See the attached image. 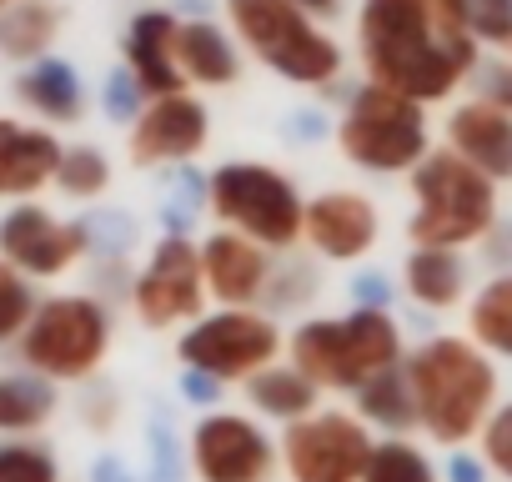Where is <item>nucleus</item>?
<instances>
[{"instance_id": "nucleus-27", "label": "nucleus", "mask_w": 512, "mask_h": 482, "mask_svg": "<svg viewBox=\"0 0 512 482\" xmlns=\"http://www.w3.org/2000/svg\"><path fill=\"white\" fill-rule=\"evenodd\" d=\"M56 382L36 372H0V437H36L56 417Z\"/></svg>"}, {"instance_id": "nucleus-8", "label": "nucleus", "mask_w": 512, "mask_h": 482, "mask_svg": "<svg viewBox=\"0 0 512 482\" xmlns=\"http://www.w3.org/2000/svg\"><path fill=\"white\" fill-rule=\"evenodd\" d=\"M337 151L367 176H407L432 151L427 106L367 81L347 96V111L337 121Z\"/></svg>"}, {"instance_id": "nucleus-38", "label": "nucleus", "mask_w": 512, "mask_h": 482, "mask_svg": "<svg viewBox=\"0 0 512 482\" xmlns=\"http://www.w3.org/2000/svg\"><path fill=\"white\" fill-rule=\"evenodd\" d=\"M181 392H186L196 407H211V402L221 397V387H216L211 377H196V372H181Z\"/></svg>"}, {"instance_id": "nucleus-34", "label": "nucleus", "mask_w": 512, "mask_h": 482, "mask_svg": "<svg viewBox=\"0 0 512 482\" xmlns=\"http://www.w3.org/2000/svg\"><path fill=\"white\" fill-rule=\"evenodd\" d=\"M141 106H146V96H141V86L131 81V71H126V66H111L106 81H101V111H106V121H111V126H131V121L141 116Z\"/></svg>"}, {"instance_id": "nucleus-10", "label": "nucleus", "mask_w": 512, "mask_h": 482, "mask_svg": "<svg viewBox=\"0 0 512 482\" xmlns=\"http://www.w3.org/2000/svg\"><path fill=\"white\" fill-rule=\"evenodd\" d=\"M131 312L141 327L166 332L181 322H196L206 312V282H201V247L186 231H166L151 241L141 272L131 277Z\"/></svg>"}, {"instance_id": "nucleus-39", "label": "nucleus", "mask_w": 512, "mask_h": 482, "mask_svg": "<svg viewBox=\"0 0 512 482\" xmlns=\"http://www.w3.org/2000/svg\"><path fill=\"white\" fill-rule=\"evenodd\" d=\"M297 11H307L312 21H337L342 16V0H292Z\"/></svg>"}, {"instance_id": "nucleus-4", "label": "nucleus", "mask_w": 512, "mask_h": 482, "mask_svg": "<svg viewBox=\"0 0 512 482\" xmlns=\"http://www.w3.org/2000/svg\"><path fill=\"white\" fill-rule=\"evenodd\" d=\"M226 31L251 61H262L287 86L327 91L332 81H342V46L292 0H226Z\"/></svg>"}, {"instance_id": "nucleus-28", "label": "nucleus", "mask_w": 512, "mask_h": 482, "mask_svg": "<svg viewBox=\"0 0 512 482\" xmlns=\"http://www.w3.org/2000/svg\"><path fill=\"white\" fill-rule=\"evenodd\" d=\"M362 482H442L437 462L427 447H417L412 437H377L362 467Z\"/></svg>"}, {"instance_id": "nucleus-35", "label": "nucleus", "mask_w": 512, "mask_h": 482, "mask_svg": "<svg viewBox=\"0 0 512 482\" xmlns=\"http://www.w3.org/2000/svg\"><path fill=\"white\" fill-rule=\"evenodd\" d=\"M477 86V101L512 116V61L507 56H492V61H477V71L467 76Z\"/></svg>"}, {"instance_id": "nucleus-3", "label": "nucleus", "mask_w": 512, "mask_h": 482, "mask_svg": "<svg viewBox=\"0 0 512 482\" xmlns=\"http://www.w3.org/2000/svg\"><path fill=\"white\" fill-rule=\"evenodd\" d=\"M407 357L402 327L387 307H352L342 317H307L287 337V362L317 392H357Z\"/></svg>"}, {"instance_id": "nucleus-36", "label": "nucleus", "mask_w": 512, "mask_h": 482, "mask_svg": "<svg viewBox=\"0 0 512 482\" xmlns=\"http://www.w3.org/2000/svg\"><path fill=\"white\" fill-rule=\"evenodd\" d=\"M447 482H487L482 457H477V452H467V447H457V452H452V462H447Z\"/></svg>"}, {"instance_id": "nucleus-26", "label": "nucleus", "mask_w": 512, "mask_h": 482, "mask_svg": "<svg viewBox=\"0 0 512 482\" xmlns=\"http://www.w3.org/2000/svg\"><path fill=\"white\" fill-rule=\"evenodd\" d=\"M472 347H482L487 357L512 362V272L487 277L472 297H467V332Z\"/></svg>"}, {"instance_id": "nucleus-16", "label": "nucleus", "mask_w": 512, "mask_h": 482, "mask_svg": "<svg viewBox=\"0 0 512 482\" xmlns=\"http://www.w3.org/2000/svg\"><path fill=\"white\" fill-rule=\"evenodd\" d=\"M201 282H206V302L216 307H262L272 282V252L216 226L201 241Z\"/></svg>"}, {"instance_id": "nucleus-7", "label": "nucleus", "mask_w": 512, "mask_h": 482, "mask_svg": "<svg viewBox=\"0 0 512 482\" xmlns=\"http://www.w3.org/2000/svg\"><path fill=\"white\" fill-rule=\"evenodd\" d=\"M111 307L91 292H56L41 297L26 332H21V362L26 372L46 382H91L111 357Z\"/></svg>"}, {"instance_id": "nucleus-12", "label": "nucleus", "mask_w": 512, "mask_h": 482, "mask_svg": "<svg viewBox=\"0 0 512 482\" xmlns=\"http://www.w3.org/2000/svg\"><path fill=\"white\" fill-rule=\"evenodd\" d=\"M186 467L196 482H272L277 442L251 412L211 407L186 432Z\"/></svg>"}, {"instance_id": "nucleus-30", "label": "nucleus", "mask_w": 512, "mask_h": 482, "mask_svg": "<svg viewBox=\"0 0 512 482\" xmlns=\"http://www.w3.org/2000/svg\"><path fill=\"white\" fill-rule=\"evenodd\" d=\"M0 482H61V462L36 437H0Z\"/></svg>"}, {"instance_id": "nucleus-29", "label": "nucleus", "mask_w": 512, "mask_h": 482, "mask_svg": "<svg viewBox=\"0 0 512 482\" xmlns=\"http://www.w3.org/2000/svg\"><path fill=\"white\" fill-rule=\"evenodd\" d=\"M51 186H56L61 196H71V201H101V196L111 191V156H106L101 146H91V141L66 146L61 161H56Z\"/></svg>"}, {"instance_id": "nucleus-21", "label": "nucleus", "mask_w": 512, "mask_h": 482, "mask_svg": "<svg viewBox=\"0 0 512 482\" xmlns=\"http://www.w3.org/2000/svg\"><path fill=\"white\" fill-rule=\"evenodd\" d=\"M176 71L186 86L201 91H226L241 81V46L231 41V31L221 21L191 16L176 26Z\"/></svg>"}, {"instance_id": "nucleus-19", "label": "nucleus", "mask_w": 512, "mask_h": 482, "mask_svg": "<svg viewBox=\"0 0 512 482\" xmlns=\"http://www.w3.org/2000/svg\"><path fill=\"white\" fill-rule=\"evenodd\" d=\"M61 136L51 126H31L16 116H0V201L41 196L61 161Z\"/></svg>"}, {"instance_id": "nucleus-32", "label": "nucleus", "mask_w": 512, "mask_h": 482, "mask_svg": "<svg viewBox=\"0 0 512 482\" xmlns=\"http://www.w3.org/2000/svg\"><path fill=\"white\" fill-rule=\"evenodd\" d=\"M477 457H482L487 477L512 482V397L487 412V422H482V432H477Z\"/></svg>"}, {"instance_id": "nucleus-1", "label": "nucleus", "mask_w": 512, "mask_h": 482, "mask_svg": "<svg viewBox=\"0 0 512 482\" xmlns=\"http://www.w3.org/2000/svg\"><path fill=\"white\" fill-rule=\"evenodd\" d=\"M357 56L372 86L417 106L447 101L477 71L467 0H362Z\"/></svg>"}, {"instance_id": "nucleus-13", "label": "nucleus", "mask_w": 512, "mask_h": 482, "mask_svg": "<svg viewBox=\"0 0 512 482\" xmlns=\"http://www.w3.org/2000/svg\"><path fill=\"white\" fill-rule=\"evenodd\" d=\"M91 252V221H61L41 201H16L0 216V262L31 282L66 277Z\"/></svg>"}, {"instance_id": "nucleus-15", "label": "nucleus", "mask_w": 512, "mask_h": 482, "mask_svg": "<svg viewBox=\"0 0 512 482\" xmlns=\"http://www.w3.org/2000/svg\"><path fill=\"white\" fill-rule=\"evenodd\" d=\"M377 236H382V211L367 191L332 186V191H317L302 211V241L322 262L352 267L377 247Z\"/></svg>"}, {"instance_id": "nucleus-33", "label": "nucleus", "mask_w": 512, "mask_h": 482, "mask_svg": "<svg viewBox=\"0 0 512 482\" xmlns=\"http://www.w3.org/2000/svg\"><path fill=\"white\" fill-rule=\"evenodd\" d=\"M467 31L477 46L512 61V0H467Z\"/></svg>"}, {"instance_id": "nucleus-5", "label": "nucleus", "mask_w": 512, "mask_h": 482, "mask_svg": "<svg viewBox=\"0 0 512 482\" xmlns=\"http://www.w3.org/2000/svg\"><path fill=\"white\" fill-rule=\"evenodd\" d=\"M407 186H412V216H407L412 247L467 252L497 226V186L467 161H457L447 146L427 151L407 171Z\"/></svg>"}, {"instance_id": "nucleus-31", "label": "nucleus", "mask_w": 512, "mask_h": 482, "mask_svg": "<svg viewBox=\"0 0 512 482\" xmlns=\"http://www.w3.org/2000/svg\"><path fill=\"white\" fill-rule=\"evenodd\" d=\"M36 302H41V297H36V282L21 277L16 267L0 262V347H6V342H21V332H26Z\"/></svg>"}, {"instance_id": "nucleus-18", "label": "nucleus", "mask_w": 512, "mask_h": 482, "mask_svg": "<svg viewBox=\"0 0 512 482\" xmlns=\"http://www.w3.org/2000/svg\"><path fill=\"white\" fill-rule=\"evenodd\" d=\"M176 26H181V16H171V11H161V6L136 11L131 26H126V41H121L126 71H131V81L141 86L146 101L191 91V86L181 81V71H176Z\"/></svg>"}, {"instance_id": "nucleus-22", "label": "nucleus", "mask_w": 512, "mask_h": 482, "mask_svg": "<svg viewBox=\"0 0 512 482\" xmlns=\"http://www.w3.org/2000/svg\"><path fill=\"white\" fill-rule=\"evenodd\" d=\"M402 292L422 312H457L472 297V267L447 247H412L402 262Z\"/></svg>"}, {"instance_id": "nucleus-6", "label": "nucleus", "mask_w": 512, "mask_h": 482, "mask_svg": "<svg viewBox=\"0 0 512 482\" xmlns=\"http://www.w3.org/2000/svg\"><path fill=\"white\" fill-rule=\"evenodd\" d=\"M206 211L216 216L221 231L256 241L272 257H287L302 247L307 196L287 171H277L267 161H221L206 176Z\"/></svg>"}, {"instance_id": "nucleus-17", "label": "nucleus", "mask_w": 512, "mask_h": 482, "mask_svg": "<svg viewBox=\"0 0 512 482\" xmlns=\"http://www.w3.org/2000/svg\"><path fill=\"white\" fill-rule=\"evenodd\" d=\"M442 136H447V151L457 161H467L472 171H482L492 186L512 181V116H502L472 96L447 111Z\"/></svg>"}, {"instance_id": "nucleus-24", "label": "nucleus", "mask_w": 512, "mask_h": 482, "mask_svg": "<svg viewBox=\"0 0 512 482\" xmlns=\"http://www.w3.org/2000/svg\"><path fill=\"white\" fill-rule=\"evenodd\" d=\"M61 26H66V11L56 0H16V6L0 11V56L31 66L51 56V46L61 41Z\"/></svg>"}, {"instance_id": "nucleus-9", "label": "nucleus", "mask_w": 512, "mask_h": 482, "mask_svg": "<svg viewBox=\"0 0 512 482\" xmlns=\"http://www.w3.org/2000/svg\"><path fill=\"white\" fill-rule=\"evenodd\" d=\"M282 352H287V337H282L277 317L262 312V307H216V312H201L176 337L181 372L211 377L216 387L256 377L262 367L282 362Z\"/></svg>"}, {"instance_id": "nucleus-11", "label": "nucleus", "mask_w": 512, "mask_h": 482, "mask_svg": "<svg viewBox=\"0 0 512 482\" xmlns=\"http://www.w3.org/2000/svg\"><path fill=\"white\" fill-rule=\"evenodd\" d=\"M372 432L357 412L342 407H317L312 417L292 422L277 442L282 472L287 482H362L367 452H372Z\"/></svg>"}, {"instance_id": "nucleus-23", "label": "nucleus", "mask_w": 512, "mask_h": 482, "mask_svg": "<svg viewBox=\"0 0 512 482\" xmlns=\"http://www.w3.org/2000/svg\"><path fill=\"white\" fill-rule=\"evenodd\" d=\"M241 387H246V402H251V417L256 422H282V427L312 417L317 402H322V392L292 362H272V367H262L256 377H246Z\"/></svg>"}, {"instance_id": "nucleus-2", "label": "nucleus", "mask_w": 512, "mask_h": 482, "mask_svg": "<svg viewBox=\"0 0 512 482\" xmlns=\"http://www.w3.org/2000/svg\"><path fill=\"white\" fill-rule=\"evenodd\" d=\"M402 372H407V387H412L417 432H427L447 452L477 442L487 412L502 402L497 397L502 392L497 362L457 332H437V337L417 342L402 357Z\"/></svg>"}, {"instance_id": "nucleus-40", "label": "nucleus", "mask_w": 512, "mask_h": 482, "mask_svg": "<svg viewBox=\"0 0 512 482\" xmlns=\"http://www.w3.org/2000/svg\"><path fill=\"white\" fill-rule=\"evenodd\" d=\"M6 6H16V0H0V11H6Z\"/></svg>"}, {"instance_id": "nucleus-20", "label": "nucleus", "mask_w": 512, "mask_h": 482, "mask_svg": "<svg viewBox=\"0 0 512 482\" xmlns=\"http://www.w3.org/2000/svg\"><path fill=\"white\" fill-rule=\"evenodd\" d=\"M11 91H16V101H21L36 121H46L51 131H56V126H76V121H86V111H91V91H86L81 66H71V61H61V56H41V61L21 66Z\"/></svg>"}, {"instance_id": "nucleus-25", "label": "nucleus", "mask_w": 512, "mask_h": 482, "mask_svg": "<svg viewBox=\"0 0 512 482\" xmlns=\"http://www.w3.org/2000/svg\"><path fill=\"white\" fill-rule=\"evenodd\" d=\"M357 417L367 422V432L377 437H407V432H417V407H412V387H407V372H402V362L397 367H387V372H377L372 382H362L357 392Z\"/></svg>"}, {"instance_id": "nucleus-14", "label": "nucleus", "mask_w": 512, "mask_h": 482, "mask_svg": "<svg viewBox=\"0 0 512 482\" xmlns=\"http://www.w3.org/2000/svg\"><path fill=\"white\" fill-rule=\"evenodd\" d=\"M211 141V111L196 91L156 96L126 126V156L136 166H191Z\"/></svg>"}, {"instance_id": "nucleus-37", "label": "nucleus", "mask_w": 512, "mask_h": 482, "mask_svg": "<svg viewBox=\"0 0 512 482\" xmlns=\"http://www.w3.org/2000/svg\"><path fill=\"white\" fill-rule=\"evenodd\" d=\"M382 282H387V277H377V272L357 277V282H352V302H357V307H387V297H392V292H387Z\"/></svg>"}]
</instances>
